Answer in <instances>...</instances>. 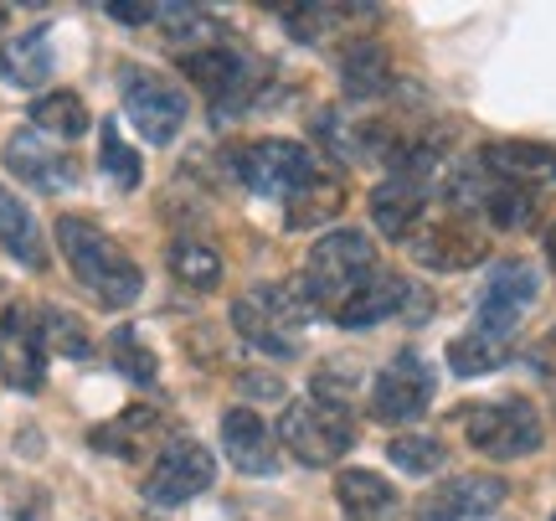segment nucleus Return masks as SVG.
Masks as SVG:
<instances>
[{"instance_id": "1", "label": "nucleus", "mask_w": 556, "mask_h": 521, "mask_svg": "<svg viewBox=\"0 0 556 521\" xmlns=\"http://www.w3.org/2000/svg\"><path fill=\"white\" fill-rule=\"evenodd\" d=\"M58 248H62V259H67V269H73V280H78L99 305L124 310V305L139 300L144 274H139L135 259H129L119 243L103 233L99 222L58 218Z\"/></svg>"}, {"instance_id": "2", "label": "nucleus", "mask_w": 556, "mask_h": 521, "mask_svg": "<svg viewBox=\"0 0 556 521\" xmlns=\"http://www.w3.org/2000/svg\"><path fill=\"white\" fill-rule=\"evenodd\" d=\"M377 243L366 238L361 227H336V233H325V238L309 248V259H304V295L315 310H340V305L356 295L361 284L377 274Z\"/></svg>"}, {"instance_id": "3", "label": "nucleus", "mask_w": 556, "mask_h": 521, "mask_svg": "<svg viewBox=\"0 0 556 521\" xmlns=\"http://www.w3.org/2000/svg\"><path fill=\"white\" fill-rule=\"evenodd\" d=\"M309 315H315V305L304 295V284H258L232 305V325L242 342L278 361L299 357V325Z\"/></svg>"}, {"instance_id": "4", "label": "nucleus", "mask_w": 556, "mask_h": 521, "mask_svg": "<svg viewBox=\"0 0 556 521\" xmlns=\"http://www.w3.org/2000/svg\"><path fill=\"white\" fill-rule=\"evenodd\" d=\"M458 429H464V439L475 444L484 460H526V455H536L541 439H546L541 413L526 398L464 408V413H458Z\"/></svg>"}, {"instance_id": "5", "label": "nucleus", "mask_w": 556, "mask_h": 521, "mask_svg": "<svg viewBox=\"0 0 556 521\" xmlns=\"http://www.w3.org/2000/svg\"><path fill=\"white\" fill-rule=\"evenodd\" d=\"M278 444H283L299 464H336L340 455L356 444L351 408L325 402V398L289 402V408H283V419H278Z\"/></svg>"}, {"instance_id": "6", "label": "nucleus", "mask_w": 556, "mask_h": 521, "mask_svg": "<svg viewBox=\"0 0 556 521\" xmlns=\"http://www.w3.org/2000/svg\"><path fill=\"white\" fill-rule=\"evenodd\" d=\"M232 171L242 176L248 191H258V197H299L309 181H319V165L315 156L304 150L299 140H253L242 145L238 156H232Z\"/></svg>"}, {"instance_id": "7", "label": "nucleus", "mask_w": 556, "mask_h": 521, "mask_svg": "<svg viewBox=\"0 0 556 521\" xmlns=\"http://www.w3.org/2000/svg\"><path fill=\"white\" fill-rule=\"evenodd\" d=\"M217 481V460H212V449L197 439H170L165 449L155 455L150 464V475H144V501L150 506H186L191 496L201 491H212Z\"/></svg>"}, {"instance_id": "8", "label": "nucleus", "mask_w": 556, "mask_h": 521, "mask_svg": "<svg viewBox=\"0 0 556 521\" xmlns=\"http://www.w3.org/2000/svg\"><path fill=\"white\" fill-rule=\"evenodd\" d=\"M124 114L135 120V129L150 145H170L180 135L186 114H191V103H186V94H180L176 83H165L160 73L129 67L124 73Z\"/></svg>"}, {"instance_id": "9", "label": "nucleus", "mask_w": 556, "mask_h": 521, "mask_svg": "<svg viewBox=\"0 0 556 521\" xmlns=\"http://www.w3.org/2000/svg\"><path fill=\"white\" fill-rule=\"evenodd\" d=\"M433 402V372L417 351H397L371 382V413L381 423H413Z\"/></svg>"}, {"instance_id": "10", "label": "nucleus", "mask_w": 556, "mask_h": 521, "mask_svg": "<svg viewBox=\"0 0 556 521\" xmlns=\"http://www.w3.org/2000/svg\"><path fill=\"white\" fill-rule=\"evenodd\" d=\"M536 269L520 259H505L490 269V280H484V295H479V321L475 331H490V336H500V342H510V331L520 325V315L531 310V300H536Z\"/></svg>"}, {"instance_id": "11", "label": "nucleus", "mask_w": 556, "mask_h": 521, "mask_svg": "<svg viewBox=\"0 0 556 521\" xmlns=\"http://www.w3.org/2000/svg\"><path fill=\"white\" fill-rule=\"evenodd\" d=\"M180 67L206 94V103H217V114H232V109H242V103L258 94V67L242 58V52H232V47H201Z\"/></svg>"}, {"instance_id": "12", "label": "nucleus", "mask_w": 556, "mask_h": 521, "mask_svg": "<svg viewBox=\"0 0 556 521\" xmlns=\"http://www.w3.org/2000/svg\"><path fill=\"white\" fill-rule=\"evenodd\" d=\"M0 382L16 393H37L47 382V342H41L37 310L11 305L0 315Z\"/></svg>"}, {"instance_id": "13", "label": "nucleus", "mask_w": 556, "mask_h": 521, "mask_svg": "<svg viewBox=\"0 0 556 521\" xmlns=\"http://www.w3.org/2000/svg\"><path fill=\"white\" fill-rule=\"evenodd\" d=\"M5 171L21 176L26 186H37V191H67V186H78V161L52 145L41 129H16L11 140H5Z\"/></svg>"}, {"instance_id": "14", "label": "nucleus", "mask_w": 556, "mask_h": 521, "mask_svg": "<svg viewBox=\"0 0 556 521\" xmlns=\"http://www.w3.org/2000/svg\"><path fill=\"white\" fill-rule=\"evenodd\" d=\"M500 501H505L500 475H448L417 501V521H479L495 517Z\"/></svg>"}, {"instance_id": "15", "label": "nucleus", "mask_w": 556, "mask_h": 521, "mask_svg": "<svg viewBox=\"0 0 556 521\" xmlns=\"http://www.w3.org/2000/svg\"><path fill=\"white\" fill-rule=\"evenodd\" d=\"M402 305H428V295H422L413 280L392 274V269H377V274L336 310V321L345 325V331H366V325H381V321H392V315H402Z\"/></svg>"}, {"instance_id": "16", "label": "nucleus", "mask_w": 556, "mask_h": 521, "mask_svg": "<svg viewBox=\"0 0 556 521\" xmlns=\"http://www.w3.org/2000/svg\"><path fill=\"white\" fill-rule=\"evenodd\" d=\"M490 253V238L469 227V222H433L413 238V259L422 269H438V274H458V269H475L479 259Z\"/></svg>"}, {"instance_id": "17", "label": "nucleus", "mask_w": 556, "mask_h": 521, "mask_svg": "<svg viewBox=\"0 0 556 521\" xmlns=\"http://www.w3.org/2000/svg\"><path fill=\"white\" fill-rule=\"evenodd\" d=\"M222 444H227V460L238 464L242 475H274L278 449L268 423L253 413V408H227L222 413Z\"/></svg>"}, {"instance_id": "18", "label": "nucleus", "mask_w": 556, "mask_h": 521, "mask_svg": "<svg viewBox=\"0 0 556 521\" xmlns=\"http://www.w3.org/2000/svg\"><path fill=\"white\" fill-rule=\"evenodd\" d=\"M336 501L351 521H397L402 517L397 485L387 481V475H377V470H340Z\"/></svg>"}, {"instance_id": "19", "label": "nucleus", "mask_w": 556, "mask_h": 521, "mask_svg": "<svg viewBox=\"0 0 556 521\" xmlns=\"http://www.w3.org/2000/svg\"><path fill=\"white\" fill-rule=\"evenodd\" d=\"M479 165L500 181H516V186L556 181V150L541 140H490L479 150Z\"/></svg>"}, {"instance_id": "20", "label": "nucleus", "mask_w": 556, "mask_h": 521, "mask_svg": "<svg viewBox=\"0 0 556 521\" xmlns=\"http://www.w3.org/2000/svg\"><path fill=\"white\" fill-rule=\"evenodd\" d=\"M340 88H345V99H361V103L381 99L392 88V52L371 37L345 41L340 47Z\"/></svg>"}, {"instance_id": "21", "label": "nucleus", "mask_w": 556, "mask_h": 521, "mask_svg": "<svg viewBox=\"0 0 556 521\" xmlns=\"http://www.w3.org/2000/svg\"><path fill=\"white\" fill-rule=\"evenodd\" d=\"M422 207H428V181L387 176L371 191V222H377L387 238H407L417 222H422Z\"/></svg>"}, {"instance_id": "22", "label": "nucleus", "mask_w": 556, "mask_h": 521, "mask_svg": "<svg viewBox=\"0 0 556 521\" xmlns=\"http://www.w3.org/2000/svg\"><path fill=\"white\" fill-rule=\"evenodd\" d=\"M0 248L11 253L16 263H26L31 274H41L47 269V238H41V227H37V218H31V207L0 181Z\"/></svg>"}, {"instance_id": "23", "label": "nucleus", "mask_w": 556, "mask_h": 521, "mask_svg": "<svg viewBox=\"0 0 556 521\" xmlns=\"http://www.w3.org/2000/svg\"><path fill=\"white\" fill-rule=\"evenodd\" d=\"M160 429H165V419H160L155 408H129V413H119L114 423H99V429H93V449L119 455V460H144V455L155 449Z\"/></svg>"}, {"instance_id": "24", "label": "nucleus", "mask_w": 556, "mask_h": 521, "mask_svg": "<svg viewBox=\"0 0 556 521\" xmlns=\"http://www.w3.org/2000/svg\"><path fill=\"white\" fill-rule=\"evenodd\" d=\"M0 78L16 83V88H41L52 78V41H47V26L37 32H21L0 47Z\"/></svg>"}, {"instance_id": "25", "label": "nucleus", "mask_w": 556, "mask_h": 521, "mask_svg": "<svg viewBox=\"0 0 556 521\" xmlns=\"http://www.w3.org/2000/svg\"><path fill=\"white\" fill-rule=\"evenodd\" d=\"M510 361L505 342L490 336V331H464L448 342V367H454V377H484V372H500Z\"/></svg>"}, {"instance_id": "26", "label": "nucleus", "mask_w": 556, "mask_h": 521, "mask_svg": "<svg viewBox=\"0 0 556 521\" xmlns=\"http://www.w3.org/2000/svg\"><path fill=\"white\" fill-rule=\"evenodd\" d=\"M170 274H176L180 284H191L197 295H212L222 284V253L197 238H176L170 243Z\"/></svg>"}, {"instance_id": "27", "label": "nucleus", "mask_w": 556, "mask_h": 521, "mask_svg": "<svg viewBox=\"0 0 556 521\" xmlns=\"http://www.w3.org/2000/svg\"><path fill=\"white\" fill-rule=\"evenodd\" d=\"M31 124L52 140H78V135H88L93 120H88V103L78 94H47V99L31 103Z\"/></svg>"}, {"instance_id": "28", "label": "nucleus", "mask_w": 556, "mask_h": 521, "mask_svg": "<svg viewBox=\"0 0 556 521\" xmlns=\"http://www.w3.org/2000/svg\"><path fill=\"white\" fill-rule=\"evenodd\" d=\"M484 218L505 227V233H520L526 222L536 218V191L531 186H516V181H500L490 186V197H484Z\"/></svg>"}, {"instance_id": "29", "label": "nucleus", "mask_w": 556, "mask_h": 521, "mask_svg": "<svg viewBox=\"0 0 556 521\" xmlns=\"http://www.w3.org/2000/svg\"><path fill=\"white\" fill-rule=\"evenodd\" d=\"M37 321H41V342H47V351H58V357H93V342H88V331H83V321H73L62 305H37Z\"/></svg>"}, {"instance_id": "30", "label": "nucleus", "mask_w": 556, "mask_h": 521, "mask_svg": "<svg viewBox=\"0 0 556 521\" xmlns=\"http://www.w3.org/2000/svg\"><path fill=\"white\" fill-rule=\"evenodd\" d=\"M109 361H114V367H119L129 382H139V387H150V382L160 377L155 351L139 342V331H129V325H119V331L109 336Z\"/></svg>"}, {"instance_id": "31", "label": "nucleus", "mask_w": 556, "mask_h": 521, "mask_svg": "<svg viewBox=\"0 0 556 521\" xmlns=\"http://www.w3.org/2000/svg\"><path fill=\"white\" fill-rule=\"evenodd\" d=\"M345 207V191L336 181H309L299 197H289V227H319Z\"/></svg>"}, {"instance_id": "32", "label": "nucleus", "mask_w": 556, "mask_h": 521, "mask_svg": "<svg viewBox=\"0 0 556 521\" xmlns=\"http://www.w3.org/2000/svg\"><path fill=\"white\" fill-rule=\"evenodd\" d=\"M387 455H392V464H397L402 475H433L448 460L443 439H433V434H397V439L387 444Z\"/></svg>"}, {"instance_id": "33", "label": "nucleus", "mask_w": 556, "mask_h": 521, "mask_svg": "<svg viewBox=\"0 0 556 521\" xmlns=\"http://www.w3.org/2000/svg\"><path fill=\"white\" fill-rule=\"evenodd\" d=\"M99 165H103V176L114 181V186H119V191H135L139 181H144V165H139V156H135V145H124V135H119V129H114V120L103 124Z\"/></svg>"}, {"instance_id": "34", "label": "nucleus", "mask_w": 556, "mask_h": 521, "mask_svg": "<svg viewBox=\"0 0 556 521\" xmlns=\"http://www.w3.org/2000/svg\"><path fill=\"white\" fill-rule=\"evenodd\" d=\"M155 11L160 5H135V0H114L109 5V16L124 21V26H144V21H155Z\"/></svg>"}, {"instance_id": "35", "label": "nucleus", "mask_w": 556, "mask_h": 521, "mask_svg": "<svg viewBox=\"0 0 556 521\" xmlns=\"http://www.w3.org/2000/svg\"><path fill=\"white\" fill-rule=\"evenodd\" d=\"M242 387H253V398H278V393H283V387L268 377H242Z\"/></svg>"}, {"instance_id": "36", "label": "nucleus", "mask_w": 556, "mask_h": 521, "mask_svg": "<svg viewBox=\"0 0 556 521\" xmlns=\"http://www.w3.org/2000/svg\"><path fill=\"white\" fill-rule=\"evenodd\" d=\"M546 259H552V269H556V222L546 227Z\"/></svg>"}, {"instance_id": "37", "label": "nucleus", "mask_w": 556, "mask_h": 521, "mask_svg": "<svg viewBox=\"0 0 556 521\" xmlns=\"http://www.w3.org/2000/svg\"><path fill=\"white\" fill-rule=\"evenodd\" d=\"M552 521H556V511H552Z\"/></svg>"}]
</instances>
